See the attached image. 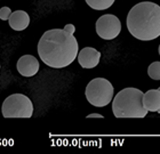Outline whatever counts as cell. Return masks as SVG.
Wrapping results in <instances>:
<instances>
[{"mask_svg":"<svg viewBox=\"0 0 160 154\" xmlns=\"http://www.w3.org/2000/svg\"><path fill=\"white\" fill-rule=\"evenodd\" d=\"M78 41L65 29H53L42 34L38 44V54L47 66L62 69L69 66L78 56Z\"/></svg>","mask_w":160,"mask_h":154,"instance_id":"obj_1","label":"cell"},{"mask_svg":"<svg viewBox=\"0 0 160 154\" xmlns=\"http://www.w3.org/2000/svg\"><path fill=\"white\" fill-rule=\"evenodd\" d=\"M127 29L138 40L157 39L160 37V6L150 1L135 5L127 16Z\"/></svg>","mask_w":160,"mask_h":154,"instance_id":"obj_2","label":"cell"},{"mask_svg":"<svg viewBox=\"0 0 160 154\" xmlns=\"http://www.w3.org/2000/svg\"><path fill=\"white\" fill-rule=\"evenodd\" d=\"M143 93L137 88H125L112 101V111L116 118H144L148 110L142 104Z\"/></svg>","mask_w":160,"mask_h":154,"instance_id":"obj_3","label":"cell"},{"mask_svg":"<svg viewBox=\"0 0 160 154\" xmlns=\"http://www.w3.org/2000/svg\"><path fill=\"white\" fill-rule=\"evenodd\" d=\"M85 94L87 101L93 106L104 107L113 98V86L104 78H96L87 84Z\"/></svg>","mask_w":160,"mask_h":154,"instance_id":"obj_4","label":"cell"},{"mask_svg":"<svg viewBox=\"0 0 160 154\" xmlns=\"http://www.w3.org/2000/svg\"><path fill=\"white\" fill-rule=\"evenodd\" d=\"M1 111L5 118H31L33 104L25 95L13 94L3 101Z\"/></svg>","mask_w":160,"mask_h":154,"instance_id":"obj_5","label":"cell"},{"mask_svg":"<svg viewBox=\"0 0 160 154\" xmlns=\"http://www.w3.org/2000/svg\"><path fill=\"white\" fill-rule=\"evenodd\" d=\"M121 31V23L117 16L107 14L101 16L96 22V33L104 40H112L119 36Z\"/></svg>","mask_w":160,"mask_h":154,"instance_id":"obj_6","label":"cell"},{"mask_svg":"<svg viewBox=\"0 0 160 154\" xmlns=\"http://www.w3.org/2000/svg\"><path fill=\"white\" fill-rule=\"evenodd\" d=\"M17 71L23 77H33L39 71V62L32 55H24L17 60Z\"/></svg>","mask_w":160,"mask_h":154,"instance_id":"obj_7","label":"cell"},{"mask_svg":"<svg viewBox=\"0 0 160 154\" xmlns=\"http://www.w3.org/2000/svg\"><path fill=\"white\" fill-rule=\"evenodd\" d=\"M78 62L83 69H93L100 63L101 53L95 48L86 47L78 53Z\"/></svg>","mask_w":160,"mask_h":154,"instance_id":"obj_8","label":"cell"},{"mask_svg":"<svg viewBox=\"0 0 160 154\" xmlns=\"http://www.w3.org/2000/svg\"><path fill=\"white\" fill-rule=\"evenodd\" d=\"M142 104L148 112H159L160 113V90L150 89L142 97Z\"/></svg>","mask_w":160,"mask_h":154,"instance_id":"obj_9","label":"cell"},{"mask_svg":"<svg viewBox=\"0 0 160 154\" xmlns=\"http://www.w3.org/2000/svg\"><path fill=\"white\" fill-rule=\"evenodd\" d=\"M9 25L15 31L25 30L30 24V16L24 10H16L13 12L9 16Z\"/></svg>","mask_w":160,"mask_h":154,"instance_id":"obj_10","label":"cell"},{"mask_svg":"<svg viewBox=\"0 0 160 154\" xmlns=\"http://www.w3.org/2000/svg\"><path fill=\"white\" fill-rule=\"evenodd\" d=\"M87 5L95 10H104L110 8L114 3V0H86Z\"/></svg>","mask_w":160,"mask_h":154,"instance_id":"obj_11","label":"cell"},{"mask_svg":"<svg viewBox=\"0 0 160 154\" xmlns=\"http://www.w3.org/2000/svg\"><path fill=\"white\" fill-rule=\"evenodd\" d=\"M148 74L152 80H160V62H153L148 69Z\"/></svg>","mask_w":160,"mask_h":154,"instance_id":"obj_12","label":"cell"},{"mask_svg":"<svg viewBox=\"0 0 160 154\" xmlns=\"http://www.w3.org/2000/svg\"><path fill=\"white\" fill-rule=\"evenodd\" d=\"M10 14H12V10H10L9 7H2V8H0V20L2 21L9 20Z\"/></svg>","mask_w":160,"mask_h":154,"instance_id":"obj_13","label":"cell"},{"mask_svg":"<svg viewBox=\"0 0 160 154\" xmlns=\"http://www.w3.org/2000/svg\"><path fill=\"white\" fill-rule=\"evenodd\" d=\"M87 118H88V119H92V118H100V119H103V115L98 113H92V114H88Z\"/></svg>","mask_w":160,"mask_h":154,"instance_id":"obj_14","label":"cell"},{"mask_svg":"<svg viewBox=\"0 0 160 154\" xmlns=\"http://www.w3.org/2000/svg\"><path fill=\"white\" fill-rule=\"evenodd\" d=\"M159 55H160V46H159Z\"/></svg>","mask_w":160,"mask_h":154,"instance_id":"obj_15","label":"cell"},{"mask_svg":"<svg viewBox=\"0 0 160 154\" xmlns=\"http://www.w3.org/2000/svg\"><path fill=\"white\" fill-rule=\"evenodd\" d=\"M159 90H160V88H159Z\"/></svg>","mask_w":160,"mask_h":154,"instance_id":"obj_16","label":"cell"}]
</instances>
